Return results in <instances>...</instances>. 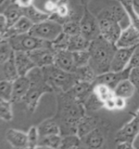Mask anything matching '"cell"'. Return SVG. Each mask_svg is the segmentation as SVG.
<instances>
[{"mask_svg":"<svg viewBox=\"0 0 139 149\" xmlns=\"http://www.w3.org/2000/svg\"><path fill=\"white\" fill-rule=\"evenodd\" d=\"M104 107H106V109H109V110L116 109V106H115V96L114 97H111V98L107 99L104 102Z\"/></svg>","mask_w":139,"mask_h":149,"instance_id":"7dc6e473","label":"cell"},{"mask_svg":"<svg viewBox=\"0 0 139 149\" xmlns=\"http://www.w3.org/2000/svg\"><path fill=\"white\" fill-rule=\"evenodd\" d=\"M75 75L77 77L78 81H84V83H88L93 84H94L97 76L94 70L90 67V65L77 68L75 70Z\"/></svg>","mask_w":139,"mask_h":149,"instance_id":"f1b7e54d","label":"cell"},{"mask_svg":"<svg viewBox=\"0 0 139 149\" xmlns=\"http://www.w3.org/2000/svg\"><path fill=\"white\" fill-rule=\"evenodd\" d=\"M4 14V16L6 17L8 20V28L10 26L17 22L18 20L24 16V9L22 8H20L19 5H17L15 2H10L8 6L4 8V10L1 12Z\"/></svg>","mask_w":139,"mask_h":149,"instance_id":"7402d4cb","label":"cell"},{"mask_svg":"<svg viewBox=\"0 0 139 149\" xmlns=\"http://www.w3.org/2000/svg\"><path fill=\"white\" fill-rule=\"evenodd\" d=\"M136 113H137V114H139V109H138V110L136 111Z\"/></svg>","mask_w":139,"mask_h":149,"instance_id":"f5cc1de1","label":"cell"},{"mask_svg":"<svg viewBox=\"0 0 139 149\" xmlns=\"http://www.w3.org/2000/svg\"><path fill=\"white\" fill-rule=\"evenodd\" d=\"M28 54L33 59L35 66L39 68H44V67L54 64L55 51L51 47H41L29 51Z\"/></svg>","mask_w":139,"mask_h":149,"instance_id":"7c38bea8","label":"cell"},{"mask_svg":"<svg viewBox=\"0 0 139 149\" xmlns=\"http://www.w3.org/2000/svg\"><path fill=\"white\" fill-rule=\"evenodd\" d=\"M57 8H58V2H55L53 0H47L45 4V8L46 12H49L51 14L57 11Z\"/></svg>","mask_w":139,"mask_h":149,"instance_id":"f6af8a7d","label":"cell"},{"mask_svg":"<svg viewBox=\"0 0 139 149\" xmlns=\"http://www.w3.org/2000/svg\"><path fill=\"white\" fill-rule=\"evenodd\" d=\"M13 95V81H0V99L12 101Z\"/></svg>","mask_w":139,"mask_h":149,"instance_id":"e575fe53","label":"cell"},{"mask_svg":"<svg viewBox=\"0 0 139 149\" xmlns=\"http://www.w3.org/2000/svg\"><path fill=\"white\" fill-rule=\"evenodd\" d=\"M10 1H11V2H15V1H16V0H10Z\"/></svg>","mask_w":139,"mask_h":149,"instance_id":"816d5d0a","label":"cell"},{"mask_svg":"<svg viewBox=\"0 0 139 149\" xmlns=\"http://www.w3.org/2000/svg\"><path fill=\"white\" fill-rule=\"evenodd\" d=\"M137 137H139V132H138V135H137Z\"/></svg>","mask_w":139,"mask_h":149,"instance_id":"db71d44e","label":"cell"},{"mask_svg":"<svg viewBox=\"0 0 139 149\" xmlns=\"http://www.w3.org/2000/svg\"><path fill=\"white\" fill-rule=\"evenodd\" d=\"M28 138V147L29 148H36L39 143V132L38 128L35 126H32L27 132Z\"/></svg>","mask_w":139,"mask_h":149,"instance_id":"60d3db41","label":"cell"},{"mask_svg":"<svg viewBox=\"0 0 139 149\" xmlns=\"http://www.w3.org/2000/svg\"><path fill=\"white\" fill-rule=\"evenodd\" d=\"M57 95L58 111L54 118L60 127L61 135L76 133L79 121L86 115L84 104L67 92H59Z\"/></svg>","mask_w":139,"mask_h":149,"instance_id":"6da1fadb","label":"cell"},{"mask_svg":"<svg viewBox=\"0 0 139 149\" xmlns=\"http://www.w3.org/2000/svg\"><path fill=\"white\" fill-rule=\"evenodd\" d=\"M117 148H135L133 143L129 142H122L117 143Z\"/></svg>","mask_w":139,"mask_h":149,"instance_id":"681fc988","label":"cell"},{"mask_svg":"<svg viewBox=\"0 0 139 149\" xmlns=\"http://www.w3.org/2000/svg\"><path fill=\"white\" fill-rule=\"evenodd\" d=\"M14 58L20 76H26L31 70L36 67L33 59L29 56L28 52H25V51H15Z\"/></svg>","mask_w":139,"mask_h":149,"instance_id":"2e32d148","label":"cell"},{"mask_svg":"<svg viewBox=\"0 0 139 149\" xmlns=\"http://www.w3.org/2000/svg\"><path fill=\"white\" fill-rule=\"evenodd\" d=\"M115 106L116 109H123L126 107V99L123 97L115 95Z\"/></svg>","mask_w":139,"mask_h":149,"instance_id":"bcb514c9","label":"cell"},{"mask_svg":"<svg viewBox=\"0 0 139 149\" xmlns=\"http://www.w3.org/2000/svg\"><path fill=\"white\" fill-rule=\"evenodd\" d=\"M81 147H84L83 141H82V138L79 137L77 133L67 134L62 136L59 148L68 149V148H81Z\"/></svg>","mask_w":139,"mask_h":149,"instance_id":"d6a6232c","label":"cell"},{"mask_svg":"<svg viewBox=\"0 0 139 149\" xmlns=\"http://www.w3.org/2000/svg\"><path fill=\"white\" fill-rule=\"evenodd\" d=\"M73 53V58L76 68H81L86 65H89L90 60V54L88 50H81L75 51Z\"/></svg>","mask_w":139,"mask_h":149,"instance_id":"f35d334b","label":"cell"},{"mask_svg":"<svg viewBox=\"0 0 139 149\" xmlns=\"http://www.w3.org/2000/svg\"><path fill=\"white\" fill-rule=\"evenodd\" d=\"M62 29L63 33L70 35H76V34H81V26H80V22L73 19H70L67 22H65L62 24Z\"/></svg>","mask_w":139,"mask_h":149,"instance_id":"8d00e7d4","label":"cell"},{"mask_svg":"<svg viewBox=\"0 0 139 149\" xmlns=\"http://www.w3.org/2000/svg\"><path fill=\"white\" fill-rule=\"evenodd\" d=\"M6 140L14 148H29L27 133L15 129H8L5 135Z\"/></svg>","mask_w":139,"mask_h":149,"instance_id":"d6986e66","label":"cell"},{"mask_svg":"<svg viewBox=\"0 0 139 149\" xmlns=\"http://www.w3.org/2000/svg\"><path fill=\"white\" fill-rule=\"evenodd\" d=\"M8 40L9 41L10 45L15 51L29 52V51L37 48L51 47V42L37 38L30 33L16 35V36L8 38Z\"/></svg>","mask_w":139,"mask_h":149,"instance_id":"8992f818","label":"cell"},{"mask_svg":"<svg viewBox=\"0 0 139 149\" xmlns=\"http://www.w3.org/2000/svg\"><path fill=\"white\" fill-rule=\"evenodd\" d=\"M0 118L5 121H10L13 119L12 101H0Z\"/></svg>","mask_w":139,"mask_h":149,"instance_id":"74e56055","label":"cell"},{"mask_svg":"<svg viewBox=\"0 0 139 149\" xmlns=\"http://www.w3.org/2000/svg\"><path fill=\"white\" fill-rule=\"evenodd\" d=\"M31 87V81L29 77L20 76L13 81V95L12 102L22 101L23 97L26 95Z\"/></svg>","mask_w":139,"mask_h":149,"instance_id":"e0dca14e","label":"cell"},{"mask_svg":"<svg viewBox=\"0 0 139 149\" xmlns=\"http://www.w3.org/2000/svg\"><path fill=\"white\" fill-rule=\"evenodd\" d=\"M69 41H70V35L62 33L58 38L51 42V47H52L54 51L68 49Z\"/></svg>","mask_w":139,"mask_h":149,"instance_id":"ab89813d","label":"cell"},{"mask_svg":"<svg viewBox=\"0 0 139 149\" xmlns=\"http://www.w3.org/2000/svg\"><path fill=\"white\" fill-rule=\"evenodd\" d=\"M119 1L124 8L130 22L139 31V15L136 13L135 7H133V0H119Z\"/></svg>","mask_w":139,"mask_h":149,"instance_id":"1f68e13d","label":"cell"},{"mask_svg":"<svg viewBox=\"0 0 139 149\" xmlns=\"http://www.w3.org/2000/svg\"><path fill=\"white\" fill-rule=\"evenodd\" d=\"M116 49V45L109 42L101 35L91 41L88 48L90 54L89 65L96 75L110 71Z\"/></svg>","mask_w":139,"mask_h":149,"instance_id":"7a4b0ae2","label":"cell"},{"mask_svg":"<svg viewBox=\"0 0 139 149\" xmlns=\"http://www.w3.org/2000/svg\"><path fill=\"white\" fill-rule=\"evenodd\" d=\"M94 91L103 102H105L107 99L115 96L114 91H113L110 86L103 84H98L94 85Z\"/></svg>","mask_w":139,"mask_h":149,"instance_id":"836d02e7","label":"cell"},{"mask_svg":"<svg viewBox=\"0 0 139 149\" xmlns=\"http://www.w3.org/2000/svg\"><path fill=\"white\" fill-rule=\"evenodd\" d=\"M80 22L81 34L85 36L87 40L92 41L98 36H100V28L98 19L96 18L88 9L85 7L84 14L82 16Z\"/></svg>","mask_w":139,"mask_h":149,"instance_id":"52a82bcc","label":"cell"},{"mask_svg":"<svg viewBox=\"0 0 139 149\" xmlns=\"http://www.w3.org/2000/svg\"><path fill=\"white\" fill-rule=\"evenodd\" d=\"M37 128H38L40 137L52 135V134H60L61 135L60 127L55 118L44 120L42 123H40V124L37 126Z\"/></svg>","mask_w":139,"mask_h":149,"instance_id":"cb8c5ba5","label":"cell"},{"mask_svg":"<svg viewBox=\"0 0 139 149\" xmlns=\"http://www.w3.org/2000/svg\"><path fill=\"white\" fill-rule=\"evenodd\" d=\"M83 104L85 109V111L96 112L102 109V107H104V102L99 98L98 95L95 93L94 90L83 101Z\"/></svg>","mask_w":139,"mask_h":149,"instance_id":"f546056e","label":"cell"},{"mask_svg":"<svg viewBox=\"0 0 139 149\" xmlns=\"http://www.w3.org/2000/svg\"><path fill=\"white\" fill-rule=\"evenodd\" d=\"M34 26L33 22L26 16H22L17 22H15L12 26H10L1 39H8L10 37L16 36V35L29 33V32Z\"/></svg>","mask_w":139,"mask_h":149,"instance_id":"9a60e30c","label":"cell"},{"mask_svg":"<svg viewBox=\"0 0 139 149\" xmlns=\"http://www.w3.org/2000/svg\"><path fill=\"white\" fill-rule=\"evenodd\" d=\"M54 64L59 69L69 72H75L77 69L74 63L73 53L68 49L55 51Z\"/></svg>","mask_w":139,"mask_h":149,"instance_id":"5bb4252c","label":"cell"},{"mask_svg":"<svg viewBox=\"0 0 139 149\" xmlns=\"http://www.w3.org/2000/svg\"><path fill=\"white\" fill-rule=\"evenodd\" d=\"M34 1V0H16L15 3H16L17 5H19L20 8H29L31 6H33Z\"/></svg>","mask_w":139,"mask_h":149,"instance_id":"c3c4849f","label":"cell"},{"mask_svg":"<svg viewBox=\"0 0 139 149\" xmlns=\"http://www.w3.org/2000/svg\"><path fill=\"white\" fill-rule=\"evenodd\" d=\"M138 66H139V45L136 47L135 51H133V53L131 56V59H130L129 66L128 67H130L131 69H133Z\"/></svg>","mask_w":139,"mask_h":149,"instance_id":"7bdbcfd3","label":"cell"},{"mask_svg":"<svg viewBox=\"0 0 139 149\" xmlns=\"http://www.w3.org/2000/svg\"><path fill=\"white\" fill-rule=\"evenodd\" d=\"M93 90H94V84H93L84 83V81H77L67 93L71 96L74 97L77 100L83 103V101L88 96V95Z\"/></svg>","mask_w":139,"mask_h":149,"instance_id":"ffe728a7","label":"cell"},{"mask_svg":"<svg viewBox=\"0 0 139 149\" xmlns=\"http://www.w3.org/2000/svg\"><path fill=\"white\" fill-rule=\"evenodd\" d=\"M8 29V20L6 17L4 16V14L1 13L0 15V36H3V35L6 33V32Z\"/></svg>","mask_w":139,"mask_h":149,"instance_id":"ee69618b","label":"cell"},{"mask_svg":"<svg viewBox=\"0 0 139 149\" xmlns=\"http://www.w3.org/2000/svg\"><path fill=\"white\" fill-rule=\"evenodd\" d=\"M0 64H1V67H0V77H1V80L14 81L20 77L16 63H15L14 54L7 61Z\"/></svg>","mask_w":139,"mask_h":149,"instance_id":"ac0fdd59","label":"cell"},{"mask_svg":"<svg viewBox=\"0 0 139 149\" xmlns=\"http://www.w3.org/2000/svg\"><path fill=\"white\" fill-rule=\"evenodd\" d=\"M135 47H117L110 64L111 71H122L128 68Z\"/></svg>","mask_w":139,"mask_h":149,"instance_id":"8fae6325","label":"cell"},{"mask_svg":"<svg viewBox=\"0 0 139 149\" xmlns=\"http://www.w3.org/2000/svg\"><path fill=\"white\" fill-rule=\"evenodd\" d=\"M127 16V13L125 11L124 8L122 7V5L120 3L113 4L110 7H109L104 11H102L99 14V18H107L112 20H115L117 22H121L123 20L125 17Z\"/></svg>","mask_w":139,"mask_h":149,"instance_id":"44dd1931","label":"cell"},{"mask_svg":"<svg viewBox=\"0 0 139 149\" xmlns=\"http://www.w3.org/2000/svg\"><path fill=\"white\" fill-rule=\"evenodd\" d=\"M139 132V114L136 113L133 119L128 121L124 126H122V129L117 132L115 135V142H129L133 143L136 139Z\"/></svg>","mask_w":139,"mask_h":149,"instance_id":"ba28073f","label":"cell"},{"mask_svg":"<svg viewBox=\"0 0 139 149\" xmlns=\"http://www.w3.org/2000/svg\"><path fill=\"white\" fill-rule=\"evenodd\" d=\"M42 70L47 84L54 91H57V93L68 92L78 81L75 72L63 70L55 64L44 67Z\"/></svg>","mask_w":139,"mask_h":149,"instance_id":"277c9868","label":"cell"},{"mask_svg":"<svg viewBox=\"0 0 139 149\" xmlns=\"http://www.w3.org/2000/svg\"><path fill=\"white\" fill-rule=\"evenodd\" d=\"M129 79L133 84V85L136 86V91L139 93V66L136 67V68L131 69Z\"/></svg>","mask_w":139,"mask_h":149,"instance_id":"b9f144b4","label":"cell"},{"mask_svg":"<svg viewBox=\"0 0 139 149\" xmlns=\"http://www.w3.org/2000/svg\"><path fill=\"white\" fill-rule=\"evenodd\" d=\"M131 68L128 67L125 70L122 71H108L103 74L97 75L96 79L94 83V85L98 84H103L108 86H110L112 90H114L115 87L118 85V84L121 83L122 80L129 79Z\"/></svg>","mask_w":139,"mask_h":149,"instance_id":"30bf717a","label":"cell"},{"mask_svg":"<svg viewBox=\"0 0 139 149\" xmlns=\"http://www.w3.org/2000/svg\"><path fill=\"white\" fill-rule=\"evenodd\" d=\"M81 1H82V3H83L85 5V6H87V3H88L89 0H81Z\"/></svg>","mask_w":139,"mask_h":149,"instance_id":"f907efd6","label":"cell"},{"mask_svg":"<svg viewBox=\"0 0 139 149\" xmlns=\"http://www.w3.org/2000/svg\"><path fill=\"white\" fill-rule=\"evenodd\" d=\"M113 91H114V94L116 96H121L125 99H128L131 98L133 94L136 93V88L130 81V79H125L118 84V85L115 87Z\"/></svg>","mask_w":139,"mask_h":149,"instance_id":"484cf974","label":"cell"},{"mask_svg":"<svg viewBox=\"0 0 139 149\" xmlns=\"http://www.w3.org/2000/svg\"><path fill=\"white\" fill-rule=\"evenodd\" d=\"M15 52L8 39H1L0 43V63L7 61Z\"/></svg>","mask_w":139,"mask_h":149,"instance_id":"d590c367","label":"cell"},{"mask_svg":"<svg viewBox=\"0 0 139 149\" xmlns=\"http://www.w3.org/2000/svg\"><path fill=\"white\" fill-rule=\"evenodd\" d=\"M62 33V24L52 19H48L43 22L34 24V26L29 32V33L34 36L48 41V42H52Z\"/></svg>","mask_w":139,"mask_h":149,"instance_id":"5b68a950","label":"cell"},{"mask_svg":"<svg viewBox=\"0 0 139 149\" xmlns=\"http://www.w3.org/2000/svg\"><path fill=\"white\" fill-rule=\"evenodd\" d=\"M90 42L91 41L87 40L82 34L71 35V36H70L68 50L71 51V52L81 51V50H88Z\"/></svg>","mask_w":139,"mask_h":149,"instance_id":"83f0119b","label":"cell"},{"mask_svg":"<svg viewBox=\"0 0 139 149\" xmlns=\"http://www.w3.org/2000/svg\"><path fill=\"white\" fill-rule=\"evenodd\" d=\"M117 47H135L139 45V31L130 23L122 29L119 39L116 42Z\"/></svg>","mask_w":139,"mask_h":149,"instance_id":"4fadbf2b","label":"cell"},{"mask_svg":"<svg viewBox=\"0 0 139 149\" xmlns=\"http://www.w3.org/2000/svg\"><path fill=\"white\" fill-rule=\"evenodd\" d=\"M31 81V87L23 97L22 101L27 105L31 112H34L38 106L39 100L44 94L53 92V88L46 81L42 68L35 67L27 74Z\"/></svg>","mask_w":139,"mask_h":149,"instance_id":"3957f363","label":"cell"},{"mask_svg":"<svg viewBox=\"0 0 139 149\" xmlns=\"http://www.w3.org/2000/svg\"><path fill=\"white\" fill-rule=\"evenodd\" d=\"M62 135L52 134L39 138V143L36 148H59Z\"/></svg>","mask_w":139,"mask_h":149,"instance_id":"4dcf8cb0","label":"cell"},{"mask_svg":"<svg viewBox=\"0 0 139 149\" xmlns=\"http://www.w3.org/2000/svg\"><path fill=\"white\" fill-rule=\"evenodd\" d=\"M23 9H24V16H26L28 19L32 20L34 24L43 22L45 20L50 19L51 15H52L49 12H44L42 10L38 9L36 7H34V5Z\"/></svg>","mask_w":139,"mask_h":149,"instance_id":"4316f807","label":"cell"},{"mask_svg":"<svg viewBox=\"0 0 139 149\" xmlns=\"http://www.w3.org/2000/svg\"><path fill=\"white\" fill-rule=\"evenodd\" d=\"M100 35L112 44H116L122 33V27L119 22L107 18H98Z\"/></svg>","mask_w":139,"mask_h":149,"instance_id":"9c48e42d","label":"cell"},{"mask_svg":"<svg viewBox=\"0 0 139 149\" xmlns=\"http://www.w3.org/2000/svg\"><path fill=\"white\" fill-rule=\"evenodd\" d=\"M82 141H83L84 147L100 148L104 143V135L98 128H96L94 131L82 138Z\"/></svg>","mask_w":139,"mask_h":149,"instance_id":"603a6c76","label":"cell"},{"mask_svg":"<svg viewBox=\"0 0 139 149\" xmlns=\"http://www.w3.org/2000/svg\"><path fill=\"white\" fill-rule=\"evenodd\" d=\"M96 128H97V121L96 118L85 115L82 119L77 126V134L79 137L83 138L85 135L88 134L89 132L94 131Z\"/></svg>","mask_w":139,"mask_h":149,"instance_id":"d4e9b609","label":"cell"}]
</instances>
